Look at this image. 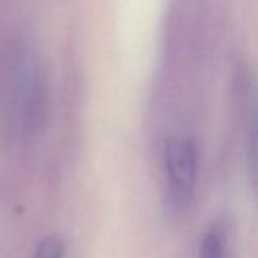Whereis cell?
Instances as JSON below:
<instances>
[{"instance_id": "6da1fadb", "label": "cell", "mask_w": 258, "mask_h": 258, "mask_svg": "<svg viewBox=\"0 0 258 258\" xmlns=\"http://www.w3.org/2000/svg\"><path fill=\"white\" fill-rule=\"evenodd\" d=\"M164 163L169 190L176 204H187L195 190L198 175V149L187 136H173L166 143Z\"/></svg>"}, {"instance_id": "3957f363", "label": "cell", "mask_w": 258, "mask_h": 258, "mask_svg": "<svg viewBox=\"0 0 258 258\" xmlns=\"http://www.w3.org/2000/svg\"><path fill=\"white\" fill-rule=\"evenodd\" d=\"M66 255V241L61 235L52 234L41 240L38 244L34 258H64Z\"/></svg>"}, {"instance_id": "7a4b0ae2", "label": "cell", "mask_w": 258, "mask_h": 258, "mask_svg": "<svg viewBox=\"0 0 258 258\" xmlns=\"http://www.w3.org/2000/svg\"><path fill=\"white\" fill-rule=\"evenodd\" d=\"M223 253H225L223 234L217 226H213L204 235L199 258H223Z\"/></svg>"}]
</instances>
